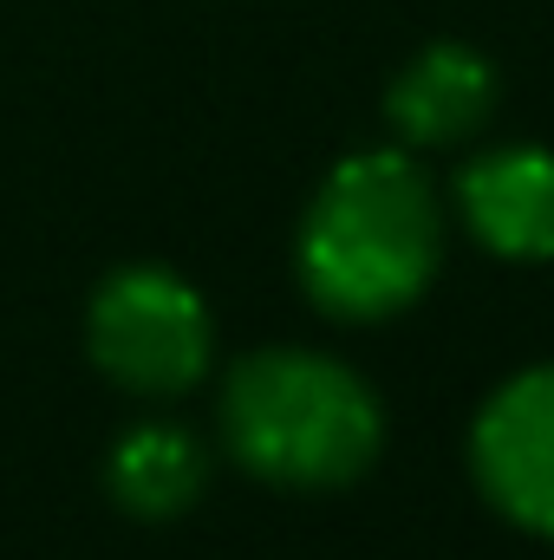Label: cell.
Segmentation results:
<instances>
[{
  "label": "cell",
  "instance_id": "1",
  "mask_svg": "<svg viewBox=\"0 0 554 560\" xmlns=\"http://www.w3.org/2000/svg\"><path fill=\"white\" fill-rule=\"evenodd\" d=\"M443 215L430 183L405 150H359L346 156L307 222H300V280L307 300L333 319H385L405 313L437 275Z\"/></svg>",
  "mask_w": 554,
  "mask_h": 560
},
{
  "label": "cell",
  "instance_id": "2",
  "mask_svg": "<svg viewBox=\"0 0 554 560\" xmlns=\"http://www.w3.org/2000/svg\"><path fill=\"white\" fill-rule=\"evenodd\" d=\"M229 456L275 489H346L372 469L385 411L372 385L326 352H249L222 385Z\"/></svg>",
  "mask_w": 554,
  "mask_h": 560
},
{
  "label": "cell",
  "instance_id": "3",
  "mask_svg": "<svg viewBox=\"0 0 554 560\" xmlns=\"http://www.w3.org/2000/svg\"><path fill=\"white\" fill-rule=\"evenodd\" d=\"M92 365L138 392V398H183L209 378L216 359V326L203 293L170 268H118L92 293L85 319Z\"/></svg>",
  "mask_w": 554,
  "mask_h": 560
},
{
  "label": "cell",
  "instance_id": "4",
  "mask_svg": "<svg viewBox=\"0 0 554 560\" xmlns=\"http://www.w3.org/2000/svg\"><path fill=\"white\" fill-rule=\"evenodd\" d=\"M470 463H476L483 495L509 522L554 535V365L509 378L483 405L476 436H470Z\"/></svg>",
  "mask_w": 554,
  "mask_h": 560
},
{
  "label": "cell",
  "instance_id": "5",
  "mask_svg": "<svg viewBox=\"0 0 554 560\" xmlns=\"http://www.w3.org/2000/svg\"><path fill=\"white\" fill-rule=\"evenodd\" d=\"M457 209L463 229L509 255V261H549L554 255V150L509 143L476 156L457 176Z\"/></svg>",
  "mask_w": 554,
  "mask_h": 560
},
{
  "label": "cell",
  "instance_id": "6",
  "mask_svg": "<svg viewBox=\"0 0 554 560\" xmlns=\"http://www.w3.org/2000/svg\"><path fill=\"white\" fill-rule=\"evenodd\" d=\"M496 112V72L483 52L457 46V39H437L424 46L412 66L392 79L385 92V118L405 143H463L470 131H483Z\"/></svg>",
  "mask_w": 554,
  "mask_h": 560
},
{
  "label": "cell",
  "instance_id": "7",
  "mask_svg": "<svg viewBox=\"0 0 554 560\" xmlns=\"http://www.w3.org/2000/svg\"><path fill=\"white\" fill-rule=\"evenodd\" d=\"M203 482H209V450L183 423H138V430H125V443L105 463L112 502L125 515H138V522H170V515L196 509Z\"/></svg>",
  "mask_w": 554,
  "mask_h": 560
}]
</instances>
